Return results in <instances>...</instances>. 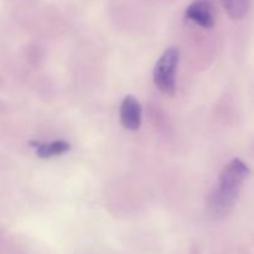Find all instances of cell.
<instances>
[{"label": "cell", "instance_id": "5b68a950", "mask_svg": "<svg viewBox=\"0 0 254 254\" xmlns=\"http://www.w3.org/2000/svg\"><path fill=\"white\" fill-rule=\"evenodd\" d=\"M31 145L36 149V155L41 159H50L54 156L62 155L67 153L71 149L67 141L64 140H55L51 143H37V141H31Z\"/></svg>", "mask_w": 254, "mask_h": 254}, {"label": "cell", "instance_id": "277c9868", "mask_svg": "<svg viewBox=\"0 0 254 254\" xmlns=\"http://www.w3.org/2000/svg\"><path fill=\"white\" fill-rule=\"evenodd\" d=\"M121 123L128 130H138L141 124V106L134 96H127L121 104Z\"/></svg>", "mask_w": 254, "mask_h": 254}, {"label": "cell", "instance_id": "3957f363", "mask_svg": "<svg viewBox=\"0 0 254 254\" xmlns=\"http://www.w3.org/2000/svg\"><path fill=\"white\" fill-rule=\"evenodd\" d=\"M185 17L198 26L210 29L215 25V10L211 0H195L188 6Z\"/></svg>", "mask_w": 254, "mask_h": 254}, {"label": "cell", "instance_id": "7a4b0ae2", "mask_svg": "<svg viewBox=\"0 0 254 254\" xmlns=\"http://www.w3.org/2000/svg\"><path fill=\"white\" fill-rule=\"evenodd\" d=\"M179 64V50L169 47L156 61L153 71L154 84L164 94L173 96L176 89L175 74Z\"/></svg>", "mask_w": 254, "mask_h": 254}, {"label": "cell", "instance_id": "6da1fadb", "mask_svg": "<svg viewBox=\"0 0 254 254\" xmlns=\"http://www.w3.org/2000/svg\"><path fill=\"white\" fill-rule=\"evenodd\" d=\"M250 176V168L241 159L235 158L223 168L217 185L207 196V210L215 218L225 217L238 200L242 186Z\"/></svg>", "mask_w": 254, "mask_h": 254}, {"label": "cell", "instance_id": "8992f818", "mask_svg": "<svg viewBox=\"0 0 254 254\" xmlns=\"http://www.w3.org/2000/svg\"><path fill=\"white\" fill-rule=\"evenodd\" d=\"M221 1L226 11L233 20H241L245 17L250 9V0H221Z\"/></svg>", "mask_w": 254, "mask_h": 254}]
</instances>
